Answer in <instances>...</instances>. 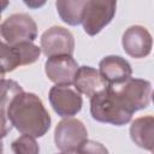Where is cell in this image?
I'll return each instance as SVG.
<instances>
[{
    "label": "cell",
    "mask_w": 154,
    "mask_h": 154,
    "mask_svg": "<svg viewBox=\"0 0 154 154\" xmlns=\"http://www.w3.org/2000/svg\"><path fill=\"white\" fill-rule=\"evenodd\" d=\"M48 99L54 112L63 118H71L82 109V96L71 85H54L51 88Z\"/></svg>",
    "instance_id": "cell-8"
},
{
    "label": "cell",
    "mask_w": 154,
    "mask_h": 154,
    "mask_svg": "<svg viewBox=\"0 0 154 154\" xmlns=\"http://www.w3.org/2000/svg\"><path fill=\"white\" fill-rule=\"evenodd\" d=\"M75 154H108V150L100 142L87 140L78 148V150L75 152Z\"/></svg>",
    "instance_id": "cell-19"
},
{
    "label": "cell",
    "mask_w": 154,
    "mask_h": 154,
    "mask_svg": "<svg viewBox=\"0 0 154 154\" xmlns=\"http://www.w3.org/2000/svg\"><path fill=\"white\" fill-rule=\"evenodd\" d=\"M14 154H40V147L35 137L29 135H22L14 140L11 144Z\"/></svg>",
    "instance_id": "cell-18"
},
{
    "label": "cell",
    "mask_w": 154,
    "mask_h": 154,
    "mask_svg": "<svg viewBox=\"0 0 154 154\" xmlns=\"http://www.w3.org/2000/svg\"><path fill=\"white\" fill-rule=\"evenodd\" d=\"M130 112H136L149 106L152 83L147 79L130 78L125 83L113 87Z\"/></svg>",
    "instance_id": "cell-6"
},
{
    "label": "cell",
    "mask_w": 154,
    "mask_h": 154,
    "mask_svg": "<svg viewBox=\"0 0 154 154\" xmlns=\"http://www.w3.org/2000/svg\"><path fill=\"white\" fill-rule=\"evenodd\" d=\"M90 114L96 122L122 126L131 120L134 113L128 109L113 87L108 85L90 97Z\"/></svg>",
    "instance_id": "cell-2"
},
{
    "label": "cell",
    "mask_w": 154,
    "mask_h": 154,
    "mask_svg": "<svg viewBox=\"0 0 154 154\" xmlns=\"http://www.w3.org/2000/svg\"><path fill=\"white\" fill-rule=\"evenodd\" d=\"M58 154H75V153H65V152H61V153H58Z\"/></svg>",
    "instance_id": "cell-24"
},
{
    "label": "cell",
    "mask_w": 154,
    "mask_h": 154,
    "mask_svg": "<svg viewBox=\"0 0 154 154\" xmlns=\"http://www.w3.org/2000/svg\"><path fill=\"white\" fill-rule=\"evenodd\" d=\"M73 85L79 94H84L89 97L108 87L107 82L96 69L85 65L78 67L73 79Z\"/></svg>",
    "instance_id": "cell-12"
},
{
    "label": "cell",
    "mask_w": 154,
    "mask_h": 154,
    "mask_svg": "<svg viewBox=\"0 0 154 154\" xmlns=\"http://www.w3.org/2000/svg\"><path fill=\"white\" fill-rule=\"evenodd\" d=\"M88 140L84 124L75 118L60 120L54 130V142L58 149L65 153H75Z\"/></svg>",
    "instance_id": "cell-5"
},
{
    "label": "cell",
    "mask_w": 154,
    "mask_h": 154,
    "mask_svg": "<svg viewBox=\"0 0 154 154\" xmlns=\"http://www.w3.org/2000/svg\"><path fill=\"white\" fill-rule=\"evenodd\" d=\"M122 45L128 55L141 59L149 55L153 47L150 32L142 25H132L125 30L122 38Z\"/></svg>",
    "instance_id": "cell-9"
},
{
    "label": "cell",
    "mask_w": 154,
    "mask_h": 154,
    "mask_svg": "<svg viewBox=\"0 0 154 154\" xmlns=\"http://www.w3.org/2000/svg\"><path fill=\"white\" fill-rule=\"evenodd\" d=\"M12 129V124L10 123L6 112L0 111V140H2L5 136H7V134L10 132V130Z\"/></svg>",
    "instance_id": "cell-20"
},
{
    "label": "cell",
    "mask_w": 154,
    "mask_h": 154,
    "mask_svg": "<svg viewBox=\"0 0 154 154\" xmlns=\"http://www.w3.org/2000/svg\"><path fill=\"white\" fill-rule=\"evenodd\" d=\"M77 61L70 55L48 58L45 64V71L49 81L57 85H71L78 70Z\"/></svg>",
    "instance_id": "cell-10"
},
{
    "label": "cell",
    "mask_w": 154,
    "mask_h": 154,
    "mask_svg": "<svg viewBox=\"0 0 154 154\" xmlns=\"http://www.w3.org/2000/svg\"><path fill=\"white\" fill-rule=\"evenodd\" d=\"M6 116L20 134L31 137H42L51 128V116L41 99L34 93L17 95L10 103Z\"/></svg>",
    "instance_id": "cell-1"
},
{
    "label": "cell",
    "mask_w": 154,
    "mask_h": 154,
    "mask_svg": "<svg viewBox=\"0 0 154 154\" xmlns=\"http://www.w3.org/2000/svg\"><path fill=\"white\" fill-rule=\"evenodd\" d=\"M17 57L19 59V64L22 65H30L35 63L41 54V48L32 42H23L13 46Z\"/></svg>",
    "instance_id": "cell-16"
},
{
    "label": "cell",
    "mask_w": 154,
    "mask_h": 154,
    "mask_svg": "<svg viewBox=\"0 0 154 154\" xmlns=\"http://www.w3.org/2000/svg\"><path fill=\"white\" fill-rule=\"evenodd\" d=\"M85 1L87 0H58L55 6L61 20L72 26L81 24Z\"/></svg>",
    "instance_id": "cell-14"
},
{
    "label": "cell",
    "mask_w": 154,
    "mask_h": 154,
    "mask_svg": "<svg viewBox=\"0 0 154 154\" xmlns=\"http://www.w3.org/2000/svg\"><path fill=\"white\" fill-rule=\"evenodd\" d=\"M0 65L4 67L5 72H11L16 67L20 66L19 59L14 48L5 42L0 31Z\"/></svg>",
    "instance_id": "cell-17"
},
{
    "label": "cell",
    "mask_w": 154,
    "mask_h": 154,
    "mask_svg": "<svg viewBox=\"0 0 154 154\" xmlns=\"http://www.w3.org/2000/svg\"><path fill=\"white\" fill-rule=\"evenodd\" d=\"M7 6H8V1H2V0H0V19H1V13H2V11H4Z\"/></svg>",
    "instance_id": "cell-21"
},
{
    "label": "cell",
    "mask_w": 154,
    "mask_h": 154,
    "mask_svg": "<svg viewBox=\"0 0 154 154\" xmlns=\"http://www.w3.org/2000/svg\"><path fill=\"white\" fill-rule=\"evenodd\" d=\"M1 36L10 46L23 42H32L37 37V25L26 13H14L7 17L0 25Z\"/></svg>",
    "instance_id": "cell-4"
},
{
    "label": "cell",
    "mask_w": 154,
    "mask_h": 154,
    "mask_svg": "<svg viewBox=\"0 0 154 154\" xmlns=\"http://www.w3.org/2000/svg\"><path fill=\"white\" fill-rule=\"evenodd\" d=\"M5 73H6V72H5L4 67L0 65V82H1L2 79H5V78H4V77H5Z\"/></svg>",
    "instance_id": "cell-22"
},
{
    "label": "cell",
    "mask_w": 154,
    "mask_h": 154,
    "mask_svg": "<svg viewBox=\"0 0 154 154\" xmlns=\"http://www.w3.org/2000/svg\"><path fill=\"white\" fill-rule=\"evenodd\" d=\"M99 72L111 87L120 85L132 76L131 65L119 55L105 57L99 64Z\"/></svg>",
    "instance_id": "cell-11"
},
{
    "label": "cell",
    "mask_w": 154,
    "mask_h": 154,
    "mask_svg": "<svg viewBox=\"0 0 154 154\" xmlns=\"http://www.w3.org/2000/svg\"><path fill=\"white\" fill-rule=\"evenodd\" d=\"M4 153V143H2V141L0 140V154H2Z\"/></svg>",
    "instance_id": "cell-23"
},
{
    "label": "cell",
    "mask_w": 154,
    "mask_h": 154,
    "mask_svg": "<svg viewBox=\"0 0 154 154\" xmlns=\"http://www.w3.org/2000/svg\"><path fill=\"white\" fill-rule=\"evenodd\" d=\"M41 49L48 58L70 55L75 51V38L71 31L63 26H52L41 36Z\"/></svg>",
    "instance_id": "cell-7"
},
{
    "label": "cell",
    "mask_w": 154,
    "mask_h": 154,
    "mask_svg": "<svg viewBox=\"0 0 154 154\" xmlns=\"http://www.w3.org/2000/svg\"><path fill=\"white\" fill-rule=\"evenodd\" d=\"M130 137L138 147L149 152L154 148V118L144 116L136 118L130 125Z\"/></svg>",
    "instance_id": "cell-13"
},
{
    "label": "cell",
    "mask_w": 154,
    "mask_h": 154,
    "mask_svg": "<svg viewBox=\"0 0 154 154\" xmlns=\"http://www.w3.org/2000/svg\"><path fill=\"white\" fill-rule=\"evenodd\" d=\"M117 8V1L109 0H87L83 7L82 25L89 36H95L108 25Z\"/></svg>",
    "instance_id": "cell-3"
},
{
    "label": "cell",
    "mask_w": 154,
    "mask_h": 154,
    "mask_svg": "<svg viewBox=\"0 0 154 154\" xmlns=\"http://www.w3.org/2000/svg\"><path fill=\"white\" fill-rule=\"evenodd\" d=\"M24 90L19 83L13 79H2L0 82V111L6 112L12 100Z\"/></svg>",
    "instance_id": "cell-15"
}]
</instances>
